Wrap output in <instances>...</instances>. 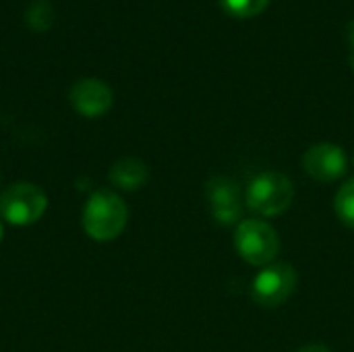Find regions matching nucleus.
Instances as JSON below:
<instances>
[{"mask_svg":"<svg viewBox=\"0 0 354 352\" xmlns=\"http://www.w3.org/2000/svg\"><path fill=\"white\" fill-rule=\"evenodd\" d=\"M83 230L97 243L114 241L122 234L129 222V207L114 191H95L83 210Z\"/></svg>","mask_w":354,"mask_h":352,"instance_id":"obj_1","label":"nucleus"},{"mask_svg":"<svg viewBox=\"0 0 354 352\" xmlns=\"http://www.w3.org/2000/svg\"><path fill=\"white\" fill-rule=\"evenodd\" d=\"M295 199L292 180L276 170L259 172L247 189L245 201L251 212L261 218H276L284 214Z\"/></svg>","mask_w":354,"mask_h":352,"instance_id":"obj_2","label":"nucleus"},{"mask_svg":"<svg viewBox=\"0 0 354 352\" xmlns=\"http://www.w3.org/2000/svg\"><path fill=\"white\" fill-rule=\"evenodd\" d=\"M234 249L247 263L266 268L280 253V237L276 228L263 220H241L234 230Z\"/></svg>","mask_w":354,"mask_h":352,"instance_id":"obj_3","label":"nucleus"},{"mask_svg":"<svg viewBox=\"0 0 354 352\" xmlns=\"http://www.w3.org/2000/svg\"><path fill=\"white\" fill-rule=\"evenodd\" d=\"M48 210L46 193L33 183H15L0 195V218L12 226H31Z\"/></svg>","mask_w":354,"mask_h":352,"instance_id":"obj_4","label":"nucleus"},{"mask_svg":"<svg viewBox=\"0 0 354 352\" xmlns=\"http://www.w3.org/2000/svg\"><path fill=\"white\" fill-rule=\"evenodd\" d=\"M299 276L288 263H270L259 270L253 278L251 293L257 305L261 307H280L297 290Z\"/></svg>","mask_w":354,"mask_h":352,"instance_id":"obj_5","label":"nucleus"},{"mask_svg":"<svg viewBox=\"0 0 354 352\" xmlns=\"http://www.w3.org/2000/svg\"><path fill=\"white\" fill-rule=\"evenodd\" d=\"M205 195L212 216L218 224H239L243 216V201L239 185L228 176H212L205 183Z\"/></svg>","mask_w":354,"mask_h":352,"instance_id":"obj_6","label":"nucleus"},{"mask_svg":"<svg viewBox=\"0 0 354 352\" xmlns=\"http://www.w3.org/2000/svg\"><path fill=\"white\" fill-rule=\"evenodd\" d=\"M348 166L346 154L336 143H315L303 156L305 172L317 183H334L344 176Z\"/></svg>","mask_w":354,"mask_h":352,"instance_id":"obj_7","label":"nucleus"},{"mask_svg":"<svg viewBox=\"0 0 354 352\" xmlns=\"http://www.w3.org/2000/svg\"><path fill=\"white\" fill-rule=\"evenodd\" d=\"M68 98H71L75 112L85 118L104 116L114 104V93L110 89V85L104 83L102 79H93V77L79 79L71 87Z\"/></svg>","mask_w":354,"mask_h":352,"instance_id":"obj_8","label":"nucleus"},{"mask_svg":"<svg viewBox=\"0 0 354 352\" xmlns=\"http://www.w3.org/2000/svg\"><path fill=\"white\" fill-rule=\"evenodd\" d=\"M108 180L122 191H137L149 180V168L139 158H120L112 164Z\"/></svg>","mask_w":354,"mask_h":352,"instance_id":"obj_9","label":"nucleus"},{"mask_svg":"<svg viewBox=\"0 0 354 352\" xmlns=\"http://www.w3.org/2000/svg\"><path fill=\"white\" fill-rule=\"evenodd\" d=\"M334 212L342 224L354 228V178L344 183L334 197Z\"/></svg>","mask_w":354,"mask_h":352,"instance_id":"obj_10","label":"nucleus"},{"mask_svg":"<svg viewBox=\"0 0 354 352\" xmlns=\"http://www.w3.org/2000/svg\"><path fill=\"white\" fill-rule=\"evenodd\" d=\"M218 2L228 15L236 19H251L261 15L272 0H218Z\"/></svg>","mask_w":354,"mask_h":352,"instance_id":"obj_11","label":"nucleus"},{"mask_svg":"<svg viewBox=\"0 0 354 352\" xmlns=\"http://www.w3.org/2000/svg\"><path fill=\"white\" fill-rule=\"evenodd\" d=\"M25 21L29 25V29L33 31H46L52 27L54 21V10L52 4L46 0H35L33 4H29L27 12H25Z\"/></svg>","mask_w":354,"mask_h":352,"instance_id":"obj_12","label":"nucleus"},{"mask_svg":"<svg viewBox=\"0 0 354 352\" xmlns=\"http://www.w3.org/2000/svg\"><path fill=\"white\" fill-rule=\"evenodd\" d=\"M346 41H348V50H351L348 60H351V66L354 68V21L348 23V29H346Z\"/></svg>","mask_w":354,"mask_h":352,"instance_id":"obj_13","label":"nucleus"},{"mask_svg":"<svg viewBox=\"0 0 354 352\" xmlns=\"http://www.w3.org/2000/svg\"><path fill=\"white\" fill-rule=\"evenodd\" d=\"M297 352H332L328 346H324V344H307V346H303V349H299Z\"/></svg>","mask_w":354,"mask_h":352,"instance_id":"obj_14","label":"nucleus"},{"mask_svg":"<svg viewBox=\"0 0 354 352\" xmlns=\"http://www.w3.org/2000/svg\"><path fill=\"white\" fill-rule=\"evenodd\" d=\"M2 234H4V228H2V222H0V241H2Z\"/></svg>","mask_w":354,"mask_h":352,"instance_id":"obj_15","label":"nucleus"},{"mask_svg":"<svg viewBox=\"0 0 354 352\" xmlns=\"http://www.w3.org/2000/svg\"><path fill=\"white\" fill-rule=\"evenodd\" d=\"M353 160H354V158H353Z\"/></svg>","mask_w":354,"mask_h":352,"instance_id":"obj_16","label":"nucleus"}]
</instances>
